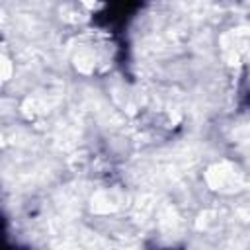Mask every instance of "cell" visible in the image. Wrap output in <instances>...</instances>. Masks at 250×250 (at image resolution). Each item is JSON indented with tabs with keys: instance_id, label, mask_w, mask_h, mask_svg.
<instances>
[{
	"instance_id": "1",
	"label": "cell",
	"mask_w": 250,
	"mask_h": 250,
	"mask_svg": "<svg viewBox=\"0 0 250 250\" xmlns=\"http://www.w3.org/2000/svg\"><path fill=\"white\" fill-rule=\"evenodd\" d=\"M82 2H84V4H90V6H92V4H96L98 0H82Z\"/></svg>"
}]
</instances>
